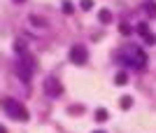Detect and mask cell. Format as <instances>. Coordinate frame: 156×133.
<instances>
[{"label": "cell", "mask_w": 156, "mask_h": 133, "mask_svg": "<svg viewBox=\"0 0 156 133\" xmlns=\"http://www.w3.org/2000/svg\"><path fill=\"white\" fill-rule=\"evenodd\" d=\"M137 33L142 35V40H144V42H149V45L154 42V35H149V31H147V23H137Z\"/></svg>", "instance_id": "6"}, {"label": "cell", "mask_w": 156, "mask_h": 133, "mask_svg": "<svg viewBox=\"0 0 156 133\" xmlns=\"http://www.w3.org/2000/svg\"><path fill=\"white\" fill-rule=\"evenodd\" d=\"M121 107H130V98H128V96H124V98H121Z\"/></svg>", "instance_id": "9"}, {"label": "cell", "mask_w": 156, "mask_h": 133, "mask_svg": "<svg viewBox=\"0 0 156 133\" xmlns=\"http://www.w3.org/2000/svg\"><path fill=\"white\" fill-rule=\"evenodd\" d=\"M117 61H121V63H126V66H133V68H144L147 56H144V52L137 49V47H126L124 52L117 56Z\"/></svg>", "instance_id": "1"}, {"label": "cell", "mask_w": 156, "mask_h": 133, "mask_svg": "<svg viewBox=\"0 0 156 133\" xmlns=\"http://www.w3.org/2000/svg\"><path fill=\"white\" fill-rule=\"evenodd\" d=\"M147 14H149V16H154V14H156V5H154V2L147 5Z\"/></svg>", "instance_id": "7"}, {"label": "cell", "mask_w": 156, "mask_h": 133, "mask_svg": "<svg viewBox=\"0 0 156 133\" xmlns=\"http://www.w3.org/2000/svg\"><path fill=\"white\" fill-rule=\"evenodd\" d=\"M19 75L23 82H30L33 75V59H26V63H19Z\"/></svg>", "instance_id": "5"}, {"label": "cell", "mask_w": 156, "mask_h": 133, "mask_svg": "<svg viewBox=\"0 0 156 133\" xmlns=\"http://www.w3.org/2000/svg\"><path fill=\"white\" fill-rule=\"evenodd\" d=\"M96 133H105V131H96Z\"/></svg>", "instance_id": "11"}, {"label": "cell", "mask_w": 156, "mask_h": 133, "mask_svg": "<svg viewBox=\"0 0 156 133\" xmlns=\"http://www.w3.org/2000/svg\"><path fill=\"white\" fill-rule=\"evenodd\" d=\"M2 110H5V114L9 117V119H21V121L28 119L26 107L21 105L19 100H14V98H5V100H2Z\"/></svg>", "instance_id": "2"}, {"label": "cell", "mask_w": 156, "mask_h": 133, "mask_svg": "<svg viewBox=\"0 0 156 133\" xmlns=\"http://www.w3.org/2000/svg\"><path fill=\"white\" fill-rule=\"evenodd\" d=\"M100 21H105V23L110 21V14H107V9H103V12H100Z\"/></svg>", "instance_id": "8"}, {"label": "cell", "mask_w": 156, "mask_h": 133, "mask_svg": "<svg viewBox=\"0 0 156 133\" xmlns=\"http://www.w3.org/2000/svg\"><path fill=\"white\" fill-rule=\"evenodd\" d=\"M121 33H124V35L130 33V26H128V23H121Z\"/></svg>", "instance_id": "10"}, {"label": "cell", "mask_w": 156, "mask_h": 133, "mask_svg": "<svg viewBox=\"0 0 156 133\" xmlns=\"http://www.w3.org/2000/svg\"><path fill=\"white\" fill-rule=\"evenodd\" d=\"M86 59H89V54H86V49L82 45H77V47L70 49V61L72 63H86Z\"/></svg>", "instance_id": "3"}, {"label": "cell", "mask_w": 156, "mask_h": 133, "mask_svg": "<svg viewBox=\"0 0 156 133\" xmlns=\"http://www.w3.org/2000/svg\"><path fill=\"white\" fill-rule=\"evenodd\" d=\"M44 91L51 96V98H56V96H61V82L58 80H54V77H47V82H44Z\"/></svg>", "instance_id": "4"}]
</instances>
